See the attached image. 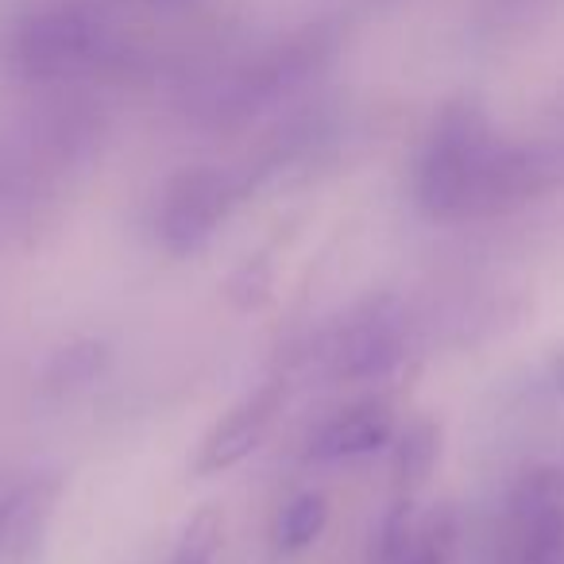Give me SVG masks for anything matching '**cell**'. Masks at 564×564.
Wrapping results in <instances>:
<instances>
[{"instance_id":"obj_16","label":"cell","mask_w":564,"mask_h":564,"mask_svg":"<svg viewBox=\"0 0 564 564\" xmlns=\"http://www.w3.org/2000/svg\"><path fill=\"white\" fill-rule=\"evenodd\" d=\"M417 530V518H414V499H399L394 495L391 510H387L383 525H379V541H376V556L379 564H394L402 553H406L410 538Z\"/></svg>"},{"instance_id":"obj_12","label":"cell","mask_w":564,"mask_h":564,"mask_svg":"<svg viewBox=\"0 0 564 564\" xmlns=\"http://www.w3.org/2000/svg\"><path fill=\"white\" fill-rule=\"evenodd\" d=\"M220 541H225V514L220 507H197L186 518L178 541H174L171 564H213L220 553Z\"/></svg>"},{"instance_id":"obj_3","label":"cell","mask_w":564,"mask_h":564,"mask_svg":"<svg viewBox=\"0 0 564 564\" xmlns=\"http://www.w3.org/2000/svg\"><path fill=\"white\" fill-rule=\"evenodd\" d=\"M236 197H240V189L225 171H213V166L178 171L166 182L163 202H159V240H163V248L171 256H194L225 225Z\"/></svg>"},{"instance_id":"obj_9","label":"cell","mask_w":564,"mask_h":564,"mask_svg":"<svg viewBox=\"0 0 564 564\" xmlns=\"http://www.w3.org/2000/svg\"><path fill=\"white\" fill-rule=\"evenodd\" d=\"M437 456H441V425L425 414L410 417L394 433V456H391L394 495L399 499H414V491L425 487V479L437 468Z\"/></svg>"},{"instance_id":"obj_2","label":"cell","mask_w":564,"mask_h":564,"mask_svg":"<svg viewBox=\"0 0 564 564\" xmlns=\"http://www.w3.org/2000/svg\"><path fill=\"white\" fill-rule=\"evenodd\" d=\"M491 143V124H487L476 105H448L437 124H433L430 140H425L422 159H417V209L430 220H464L471 178H476Z\"/></svg>"},{"instance_id":"obj_6","label":"cell","mask_w":564,"mask_h":564,"mask_svg":"<svg viewBox=\"0 0 564 564\" xmlns=\"http://www.w3.org/2000/svg\"><path fill=\"white\" fill-rule=\"evenodd\" d=\"M58 491V476H32L0 491V556L9 564H40Z\"/></svg>"},{"instance_id":"obj_8","label":"cell","mask_w":564,"mask_h":564,"mask_svg":"<svg viewBox=\"0 0 564 564\" xmlns=\"http://www.w3.org/2000/svg\"><path fill=\"white\" fill-rule=\"evenodd\" d=\"M507 522L522 530L564 533V468L553 464L525 468L507 495Z\"/></svg>"},{"instance_id":"obj_5","label":"cell","mask_w":564,"mask_h":564,"mask_svg":"<svg viewBox=\"0 0 564 564\" xmlns=\"http://www.w3.org/2000/svg\"><path fill=\"white\" fill-rule=\"evenodd\" d=\"M282 406H286V383H282V379H267L256 391L243 394V399L202 437L197 456H194V476H220V471L248 460L267 441V433L274 430Z\"/></svg>"},{"instance_id":"obj_4","label":"cell","mask_w":564,"mask_h":564,"mask_svg":"<svg viewBox=\"0 0 564 564\" xmlns=\"http://www.w3.org/2000/svg\"><path fill=\"white\" fill-rule=\"evenodd\" d=\"M406 356V322L394 299H371L337 329L329 368L345 383H371L391 376Z\"/></svg>"},{"instance_id":"obj_14","label":"cell","mask_w":564,"mask_h":564,"mask_svg":"<svg viewBox=\"0 0 564 564\" xmlns=\"http://www.w3.org/2000/svg\"><path fill=\"white\" fill-rule=\"evenodd\" d=\"M453 549H456V514L448 507H441L417 522L406 553L394 564H448L453 561Z\"/></svg>"},{"instance_id":"obj_1","label":"cell","mask_w":564,"mask_h":564,"mask_svg":"<svg viewBox=\"0 0 564 564\" xmlns=\"http://www.w3.org/2000/svg\"><path fill=\"white\" fill-rule=\"evenodd\" d=\"M112 40L82 4H47L28 12L4 35V63L28 82H55L109 63Z\"/></svg>"},{"instance_id":"obj_17","label":"cell","mask_w":564,"mask_h":564,"mask_svg":"<svg viewBox=\"0 0 564 564\" xmlns=\"http://www.w3.org/2000/svg\"><path fill=\"white\" fill-rule=\"evenodd\" d=\"M553 383H556V391L564 394V348L553 356Z\"/></svg>"},{"instance_id":"obj_10","label":"cell","mask_w":564,"mask_h":564,"mask_svg":"<svg viewBox=\"0 0 564 564\" xmlns=\"http://www.w3.org/2000/svg\"><path fill=\"white\" fill-rule=\"evenodd\" d=\"M105 368H109V345H105V340H94V337L70 340V345H63L47 360V368H43V387H47L51 394H74V391H82V387L97 383Z\"/></svg>"},{"instance_id":"obj_15","label":"cell","mask_w":564,"mask_h":564,"mask_svg":"<svg viewBox=\"0 0 564 564\" xmlns=\"http://www.w3.org/2000/svg\"><path fill=\"white\" fill-rule=\"evenodd\" d=\"M274 291V263L259 251V256H248L232 274L225 279V299L232 302V310L240 314H256L271 302Z\"/></svg>"},{"instance_id":"obj_13","label":"cell","mask_w":564,"mask_h":564,"mask_svg":"<svg viewBox=\"0 0 564 564\" xmlns=\"http://www.w3.org/2000/svg\"><path fill=\"white\" fill-rule=\"evenodd\" d=\"M495 564H564V533L502 525Z\"/></svg>"},{"instance_id":"obj_7","label":"cell","mask_w":564,"mask_h":564,"mask_svg":"<svg viewBox=\"0 0 564 564\" xmlns=\"http://www.w3.org/2000/svg\"><path fill=\"white\" fill-rule=\"evenodd\" d=\"M394 410L383 399L356 402V406L333 414L322 430L310 437L306 456L314 464H337L356 460V456H371L394 441Z\"/></svg>"},{"instance_id":"obj_11","label":"cell","mask_w":564,"mask_h":564,"mask_svg":"<svg viewBox=\"0 0 564 564\" xmlns=\"http://www.w3.org/2000/svg\"><path fill=\"white\" fill-rule=\"evenodd\" d=\"M325 525H329V499L322 491H302L282 507L274 541H279L282 553H302L322 538Z\"/></svg>"}]
</instances>
